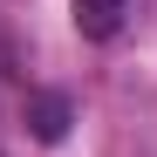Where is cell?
Listing matches in <instances>:
<instances>
[{
  "mask_svg": "<svg viewBox=\"0 0 157 157\" xmlns=\"http://www.w3.org/2000/svg\"><path fill=\"white\" fill-rule=\"evenodd\" d=\"M123 14H130V0H75V28L89 41H109L123 28Z\"/></svg>",
  "mask_w": 157,
  "mask_h": 157,
  "instance_id": "obj_2",
  "label": "cell"
},
{
  "mask_svg": "<svg viewBox=\"0 0 157 157\" xmlns=\"http://www.w3.org/2000/svg\"><path fill=\"white\" fill-rule=\"evenodd\" d=\"M28 130H34L41 144H62V137H68V96L34 89V96H28Z\"/></svg>",
  "mask_w": 157,
  "mask_h": 157,
  "instance_id": "obj_1",
  "label": "cell"
}]
</instances>
